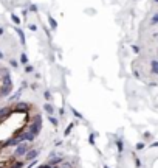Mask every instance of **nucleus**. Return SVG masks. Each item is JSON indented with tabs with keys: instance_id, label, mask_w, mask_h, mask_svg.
Instances as JSON below:
<instances>
[{
	"instance_id": "473e14b6",
	"label": "nucleus",
	"mask_w": 158,
	"mask_h": 168,
	"mask_svg": "<svg viewBox=\"0 0 158 168\" xmlns=\"http://www.w3.org/2000/svg\"><path fill=\"white\" fill-rule=\"evenodd\" d=\"M3 58H5V54H3V52L0 50V59H3Z\"/></svg>"
},
{
	"instance_id": "39448f33",
	"label": "nucleus",
	"mask_w": 158,
	"mask_h": 168,
	"mask_svg": "<svg viewBox=\"0 0 158 168\" xmlns=\"http://www.w3.org/2000/svg\"><path fill=\"white\" fill-rule=\"evenodd\" d=\"M39 157V149H30L28 153L25 154V162H33V160H36V159Z\"/></svg>"
},
{
	"instance_id": "20e7f679",
	"label": "nucleus",
	"mask_w": 158,
	"mask_h": 168,
	"mask_svg": "<svg viewBox=\"0 0 158 168\" xmlns=\"http://www.w3.org/2000/svg\"><path fill=\"white\" fill-rule=\"evenodd\" d=\"M17 137H19V140H20L22 143H25V142H26V143H28V142H33V140L36 139L34 135L31 134L30 131H26V129H25L22 134H19V135H17Z\"/></svg>"
},
{
	"instance_id": "5701e85b",
	"label": "nucleus",
	"mask_w": 158,
	"mask_h": 168,
	"mask_svg": "<svg viewBox=\"0 0 158 168\" xmlns=\"http://www.w3.org/2000/svg\"><path fill=\"white\" fill-rule=\"evenodd\" d=\"M71 129H73V123H70V125H68V128L65 129V132H64V135H68V134L71 132Z\"/></svg>"
},
{
	"instance_id": "c756f323",
	"label": "nucleus",
	"mask_w": 158,
	"mask_h": 168,
	"mask_svg": "<svg viewBox=\"0 0 158 168\" xmlns=\"http://www.w3.org/2000/svg\"><path fill=\"white\" fill-rule=\"evenodd\" d=\"M5 34V28H3V26H0V36H3Z\"/></svg>"
},
{
	"instance_id": "f3484780",
	"label": "nucleus",
	"mask_w": 158,
	"mask_h": 168,
	"mask_svg": "<svg viewBox=\"0 0 158 168\" xmlns=\"http://www.w3.org/2000/svg\"><path fill=\"white\" fill-rule=\"evenodd\" d=\"M23 167H25V163H23V162H14L10 168H23Z\"/></svg>"
},
{
	"instance_id": "c85d7f7f",
	"label": "nucleus",
	"mask_w": 158,
	"mask_h": 168,
	"mask_svg": "<svg viewBox=\"0 0 158 168\" xmlns=\"http://www.w3.org/2000/svg\"><path fill=\"white\" fill-rule=\"evenodd\" d=\"M22 14H23V17H26V16H28V10H25V8H23V11H22Z\"/></svg>"
},
{
	"instance_id": "aec40b11",
	"label": "nucleus",
	"mask_w": 158,
	"mask_h": 168,
	"mask_svg": "<svg viewBox=\"0 0 158 168\" xmlns=\"http://www.w3.org/2000/svg\"><path fill=\"white\" fill-rule=\"evenodd\" d=\"M43 97H45L47 101H50V100H51V92H50V90H45V92H43Z\"/></svg>"
},
{
	"instance_id": "dca6fc26",
	"label": "nucleus",
	"mask_w": 158,
	"mask_h": 168,
	"mask_svg": "<svg viewBox=\"0 0 158 168\" xmlns=\"http://www.w3.org/2000/svg\"><path fill=\"white\" fill-rule=\"evenodd\" d=\"M152 72H153V73H155V75H158V62L157 61H152Z\"/></svg>"
},
{
	"instance_id": "393cba45",
	"label": "nucleus",
	"mask_w": 158,
	"mask_h": 168,
	"mask_svg": "<svg viewBox=\"0 0 158 168\" xmlns=\"http://www.w3.org/2000/svg\"><path fill=\"white\" fill-rule=\"evenodd\" d=\"M30 11L31 13H37L39 10H37V6H36V5H30Z\"/></svg>"
},
{
	"instance_id": "a878e982",
	"label": "nucleus",
	"mask_w": 158,
	"mask_h": 168,
	"mask_svg": "<svg viewBox=\"0 0 158 168\" xmlns=\"http://www.w3.org/2000/svg\"><path fill=\"white\" fill-rule=\"evenodd\" d=\"M28 28H30L31 31H37V26H36L34 24H30V26H28Z\"/></svg>"
},
{
	"instance_id": "412c9836",
	"label": "nucleus",
	"mask_w": 158,
	"mask_h": 168,
	"mask_svg": "<svg viewBox=\"0 0 158 168\" xmlns=\"http://www.w3.org/2000/svg\"><path fill=\"white\" fill-rule=\"evenodd\" d=\"M25 72H26V73H33V72H34V67L33 66H25Z\"/></svg>"
},
{
	"instance_id": "9b49d317",
	"label": "nucleus",
	"mask_w": 158,
	"mask_h": 168,
	"mask_svg": "<svg viewBox=\"0 0 158 168\" xmlns=\"http://www.w3.org/2000/svg\"><path fill=\"white\" fill-rule=\"evenodd\" d=\"M22 90H23V87H20V89L17 90V92H16L14 95H11V97H10V100H11V101H16V100L20 97V95H22Z\"/></svg>"
},
{
	"instance_id": "6e6552de",
	"label": "nucleus",
	"mask_w": 158,
	"mask_h": 168,
	"mask_svg": "<svg viewBox=\"0 0 158 168\" xmlns=\"http://www.w3.org/2000/svg\"><path fill=\"white\" fill-rule=\"evenodd\" d=\"M11 112H12V107H2L0 109V119H6Z\"/></svg>"
},
{
	"instance_id": "72a5a7b5",
	"label": "nucleus",
	"mask_w": 158,
	"mask_h": 168,
	"mask_svg": "<svg viewBox=\"0 0 158 168\" xmlns=\"http://www.w3.org/2000/svg\"><path fill=\"white\" fill-rule=\"evenodd\" d=\"M102 168H109V167H107V165H104V167H102Z\"/></svg>"
},
{
	"instance_id": "0eeeda50",
	"label": "nucleus",
	"mask_w": 158,
	"mask_h": 168,
	"mask_svg": "<svg viewBox=\"0 0 158 168\" xmlns=\"http://www.w3.org/2000/svg\"><path fill=\"white\" fill-rule=\"evenodd\" d=\"M22 142L19 140V137H11L10 140H6L5 143H3V146H19Z\"/></svg>"
},
{
	"instance_id": "4be33fe9",
	"label": "nucleus",
	"mask_w": 158,
	"mask_h": 168,
	"mask_svg": "<svg viewBox=\"0 0 158 168\" xmlns=\"http://www.w3.org/2000/svg\"><path fill=\"white\" fill-rule=\"evenodd\" d=\"M11 19H12V22H14L16 25H19V24H20V19H19V17H17L16 14H12V16H11Z\"/></svg>"
},
{
	"instance_id": "6ab92c4d",
	"label": "nucleus",
	"mask_w": 158,
	"mask_h": 168,
	"mask_svg": "<svg viewBox=\"0 0 158 168\" xmlns=\"http://www.w3.org/2000/svg\"><path fill=\"white\" fill-rule=\"evenodd\" d=\"M95 139H96V134H90V137H88V143L90 145H95Z\"/></svg>"
},
{
	"instance_id": "f8f14e48",
	"label": "nucleus",
	"mask_w": 158,
	"mask_h": 168,
	"mask_svg": "<svg viewBox=\"0 0 158 168\" xmlns=\"http://www.w3.org/2000/svg\"><path fill=\"white\" fill-rule=\"evenodd\" d=\"M71 114H73V115L76 117V119H78V120H84V115L81 114V112H78V111H76L75 107H71Z\"/></svg>"
},
{
	"instance_id": "4468645a",
	"label": "nucleus",
	"mask_w": 158,
	"mask_h": 168,
	"mask_svg": "<svg viewBox=\"0 0 158 168\" xmlns=\"http://www.w3.org/2000/svg\"><path fill=\"white\" fill-rule=\"evenodd\" d=\"M48 120H50V123H51L55 128H57V125H59V121H57V119H55L53 115H48Z\"/></svg>"
},
{
	"instance_id": "ddd939ff",
	"label": "nucleus",
	"mask_w": 158,
	"mask_h": 168,
	"mask_svg": "<svg viewBox=\"0 0 158 168\" xmlns=\"http://www.w3.org/2000/svg\"><path fill=\"white\" fill-rule=\"evenodd\" d=\"M48 24H50V25H51V28H53V30H56V28H57V22H56L55 19H53V17H51V16H50V17H48Z\"/></svg>"
},
{
	"instance_id": "a211bd4d",
	"label": "nucleus",
	"mask_w": 158,
	"mask_h": 168,
	"mask_svg": "<svg viewBox=\"0 0 158 168\" xmlns=\"http://www.w3.org/2000/svg\"><path fill=\"white\" fill-rule=\"evenodd\" d=\"M116 148H118V151H119V153H123V148H124L123 140H116Z\"/></svg>"
},
{
	"instance_id": "9d476101",
	"label": "nucleus",
	"mask_w": 158,
	"mask_h": 168,
	"mask_svg": "<svg viewBox=\"0 0 158 168\" xmlns=\"http://www.w3.org/2000/svg\"><path fill=\"white\" fill-rule=\"evenodd\" d=\"M43 109H45V112H47L48 115H53V112H55V107H53V104H50L48 101L43 104Z\"/></svg>"
},
{
	"instance_id": "cd10ccee",
	"label": "nucleus",
	"mask_w": 158,
	"mask_h": 168,
	"mask_svg": "<svg viewBox=\"0 0 158 168\" xmlns=\"http://www.w3.org/2000/svg\"><path fill=\"white\" fill-rule=\"evenodd\" d=\"M55 145H56V146H61V145H62V140H61V139H57Z\"/></svg>"
},
{
	"instance_id": "2eb2a0df",
	"label": "nucleus",
	"mask_w": 158,
	"mask_h": 168,
	"mask_svg": "<svg viewBox=\"0 0 158 168\" xmlns=\"http://www.w3.org/2000/svg\"><path fill=\"white\" fill-rule=\"evenodd\" d=\"M20 62H22V64H25V66H28V56H26L25 53L20 54Z\"/></svg>"
},
{
	"instance_id": "423d86ee",
	"label": "nucleus",
	"mask_w": 158,
	"mask_h": 168,
	"mask_svg": "<svg viewBox=\"0 0 158 168\" xmlns=\"http://www.w3.org/2000/svg\"><path fill=\"white\" fill-rule=\"evenodd\" d=\"M12 111H16V112H20V114H26V111H28V104L26 103H16L14 104V109Z\"/></svg>"
},
{
	"instance_id": "1a4fd4ad",
	"label": "nucleus",
	"mask_w": 158,
	"mask_h": 168,
	"mask_svg": "<svg viewBox=\"0 0 158 168\" xmlns=\"http://www.w3.org/2000/svg\"><path fill=\"white\" fill-rule=\"evenodd\" d=\"M14 31L17 33V36H19L20 44H22V45H25V33H23V31H22V30L19 28V26H16V28H14Z\"/></svg>"
},
{
	"instance_id": "7ed1b4c3",
	"label": "nucleus",
	"mask_w": 158,
	"mask_h": 168,
	"mask_svg": "<svg viewBox=\"0 0 158 168\" xmlns=\"http://www.w3.org/2000/svg\"><path fill=\"white\" fill-rule=\"evenodd\" d=\"M30 151V146H28V143H20L19 146H16V151H14V154L12 156L14 157H20V156H25L26 153Z\"/></svg>"
},
{
	"instance_id": "b1692460",
	"label": "nucleus",
	"mask_w": 158,
	"mask_h": 168,
	"mask_svg": "<svg viewBox=\"0 0 158 168\" xmlns=\"http://www.w3.org/2000/svg\"><path fill=\"white\" fill-rule=\"evenodd\" d=\"M10 64L14 67V69H17V67H19V62H17L16 59H11V61H10Z\"/></svg>"
},
{
	"instance_id": "f257e3e1",
	"label": "nucleus",
	"mask_w": 158,
	"mask_h": 168,
	"mask_svg": "<svg viewBox=\"0 0 158 168\" xmlns=\"http://www.w3.org/2000/svg\"><path fill=\"white\" fill-rule=\"evenodd\" d=\"M40 129H42V117L37 114V115H34L33 121H31V125L28 126V129H26V131H30L34 137H37V135L40 134Z\"/></svg>"
},
{
	"instance_id": "bb28decb",
	"label": "nucleus",
	"mask_w": 158,
	"mask_h": 168,
	"mask_svg": "<svg viewBox=\"0 0 158 168\" xmlns=\"http://www.w3.org/2000/svg\"><path fill=\"white\" fill-rule=\"evenodd\" d=\"M61 168H71V163H68V162H67V163H64V165H62Z\"/></svg>"
},
{
	"instance_id": "2f4dec72",
	"label": "nucleus",
	"mask_w": 158,
	"mask_h": 168,
	"mask_svg": "<svg viewBox=\"0 0 158 168\" xmlns=\"http://www.w3.org/2000/svg\"><path fill=\"white\" fill-rule=\"evenodd\" d=\"M59 114H61V115H64V114H65V111H64V107H61V109H59Z\"/></svg>"
},
{
	"instance_id": "f03ea898",
	"label": "nucleus",
	"mask_w": 158,
	"mask_h": 168,
	"mask_svg": "<svg viewBox=\"0 0 158 168\" xmlns=\"http://www.w3.org/2000/svg\"><path fill=\"white\" fill-rule=\"evenodd\" d=\"M62 162H64V154H59V153H56V151H53L51 154H50V157H48V163H50V165L57 167Z\"/></svg>"
},
{
	"instance_id": "7c9ffc66",
	"label": "nucleus",
	"mask_w": 158,
	"mask_h": 168,
	"mask_svg": "<svg viewBox=\"0 0 158 168\" xmlns=\"http://www.w3.org/2000/svg\"><path fill=\"white\" fill-rule=\"evenodd\" d=\"M141 148H144V145H143V143H138V145H137V149H141Z\"/></svg>"
}]
</instances>
